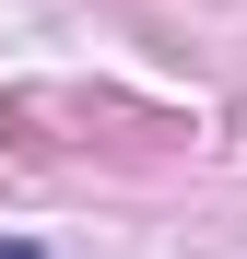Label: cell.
Listing matches in <instances>:
<instances>
[{
    "instance_id": "1",
    "label": "cell",
    "mask_w": 247,
    "mask_h": 259,
    "mask_svg": "<svg viewBox=\"0 0 247 259\" xmlns=\"http://www.w3.org/2000/svg\"><path fill=\"white\" fill-rule=\"evenodd\" d=\"M0 259H47V247H24V236H0Z\"/></svg>"
}]
</instances>
